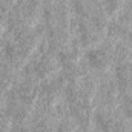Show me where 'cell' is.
<instances>
[{
    "instance_id": "cell-1",
    "label": "cell",
    "mask_w": 132,
    "mask_h": 132,
    "mask_svg": "<svg viewBox=\"0 0 132 132\" xmlns=\"http://www.w3.org/2000/svg\"><path fill=\"white\" fill-rule=\"evenodd\" d=\"M78 35H80V42L83 46L89 48V46H95L104 37V28L98 26L92 19H86V17H80L78 19Z\"/></svg>"
},
{
    "instance_id": "cell-2",
    "label": "cell",
    "mask_w": 132,
    "mask_h": 132,
    "mask_svg": "<svg viewBox=\"0 0 132 132\" xmlns=\"http://www.w3.org/2000/svg\"><path fill=\"white\" fill-rule=\"evenodd\" d=\"M114 49H115V45H112L109 42H106L101 46L92 48L86 54V60H88L89 66L94 69H98V71L108 69L111 63L114 62Z\"/></svg>"
},
{
    "instance_id": "cell-3",
    "label": "cell",
    "mask_w": 132,
    "mask_h": 132,
    "mask_svg": "<svg viewBox=\"0 0 132 132\" xmlns=\"http://www.w3.org/2000/svg\"><path fill=\"white\" fill-rule=\"evenodd\" d=\"M60 65L59 57H55L52 52H45L32 66L31 74H28V77H38L42 80H46L49 77H52L57 71V66Z\"/></svg>"
},
{
    "instance_id": "cell-4",
    "label": "cell",
    "mask_w": 132,
    "mask_h": 132,
    "mask_svg": "<svg viewBox=\"0 0 132 132\" xmlns=\"http://www.w3.org/2000/svg\"><path fill=\"white\" fill-rule=\"evenodd\" d=\"M38 92H40V86H37L35 78L26 77L23 81H20L15 86L14 95L17 98H20L22 101H25L26 104H32L38 97Z\"/></svg>"
},
{
    "instance_id": "cell-5",
    "label": "cell",
    "mask_w": 132,
    "mask_h": 132,
    "mask_svg": "<svg viewBox=\"0 0 132 132\" xmlns=\"http://www.w3.org/2000/svg\"><path fill=\"white\" fill-rule=\"evenodd\" d=\"M69 109H71V114H72V117H74V120L78 126H81V128L89 126L91 117H92V109L89 106V100L69 103Z\"/></svg>"
},
{
    "instance_id": "cell-6",
    "label": "cell",
    "mask_w": 132,
    "mask_h": 132,
    "mask_svg": "<svg viewBox=\"0 0 132 132\" xmlns=\"http://www.w3.org/2000/svg\"><path fill=\"white\" fill-rule=\"evenodd\" d=\"M17 68L8 60H0V89L8 91L15 83Z\"/></svg>"
},
{
    "instance_id": "cell-7",
    "label": "cell",
    "mask_w": 132,
    "mask_h": 132,
    "mask_svg": "<svg viewBox=\"0 0 132 132\" xmlns=\"http://www.w3.org/2000/svg\"><path fill=\"white\" fill-rule=\"evenodd\" d=\"M69 45V34L66 28H51L49 29V46L55 51H62Z\"/></svg>"
},
{
    "instance_id": "cell-8",
    "label": "cell",
    "mask_w": 132,
    "mask_h": 132,
    "mask_svg": "<svg viewBox=\"0 0 132 132\" xmlns=\"http://www.w3.org/2000/svg\"><path fill=\"white\" fill-rule=\"evenodd\" d=\"M115 118H117V117L114 115V112H112L109 108H101V109H98V112H97V115H95L97 125L101 128V131H104Z\"/></svg>"
},
{
    "instance_id": "cell-9",
    "label": "cell",
    "mask_w": 132,
    "mask_h": 132,
    "mask_svg": "<svg viewBox=\"0 0 132 132\" xmlns=\"http://www.w3.org/2000/svg\"><path fill=\"white\" fill-rule=\"evenodd\" d=\"M128 28H125L118 20L108 23V35L111 38H121V37H128Z\"/></svg>"
},
{
    "instance_id": "cell-10",
    "label": "cell",
    "mask_w": 132,
    "mask_h": 132,
    "mask_svg": "<svg viewBox=\"0 0 132 132\" xmlns=\"http://www.w3.org/2000/svg\"><path fill=\"white\" fill-rule=\"evenodd\" d=\"M103 132H129V125L123 118H115Z\"/></svg>"
},
{
    "instance_id": "cell-11",
    "label": "cell",
    "mask_w": 132,
    "mask_h": 132,
    "mask_svg": "<svg viewBox=\"0 0 132 132\" xmlns=\"http://www.w3.org/2000/svg\"><path fill=\"white\" fill-rule=\"evenodd\" d=\"M121 111H123L125 117L132 118V92L125 94V97L121 100Z\"/></svg>"
},
{
    "instance_id": "cell-12",
    "label": "cell",
    "mask_w": 132,
    "mask_h": 132,
    "mask_svg": "<svg viewBox=\"0 0 132 132\" xmlns=\"http://www.w3.org/2000/svg\"><path fill=\"white\" fill-rule=\"evenodd\" d=\"M19 0H0V11H11Z\"/></svg>"
},
{
    "instance_id": "cell-13",
    "label": "cell",
    "mask_w": 132,
    "mask_h": 132,
    "mask_svg": "<svg viewBox=\"0 0 132 132\" xmlns=\"http://www.w3.org/2000/svg\"><path fill=\"white\" fill-rule=\"evenodd\" d=\"M57 132H77L75 131V126L69 121H62L60 126L57 128Z\"/></svg>"
},
{
    "instance_id": "cell-14",
    "label": "cell",
    "mask_w": 132,
    "mask_h": 132,
    "mask_svg": "<svg viewBox=\"0 0 132 132\" xmlns=\"http://www.w3.org/2000/svg\"><path fill=\"white\" fill-rule=\"evenodd\" d=\"M2 42H3V37H2V34H0V52H2V48H3V43H2Z\"/></svg>"
},
{
    "instance_id": "cell-15",
    "label": "cell",
    "mask_w": 132,
    "mask_h": 132,
    "mask_svg": "<svg viewBox=\"0 0 132 132\" xmlns=\"http://www.w3.org/2000/svg\"><path fill=\"white\" fill-rule=\"evenodd\" d=\"M128 37H129V42L132 43V29L129 31V32H128Z\"/></svg>"
},
{
    "instance_id": "cell-16",
    "label": "cell",
    "mask_w": 132,
    "mask_h": 132,
    "mask_svg": "<svg viewBox=\"0 0 132 132\" xmlns=\"http://www.w3.org/2000/svg\"><path fill=\"white\" fill-rule=\"evenodd\" d=\"M89 132H103V131H97V129H95V131H89Z\"/></svg>"
}]
</instances>
